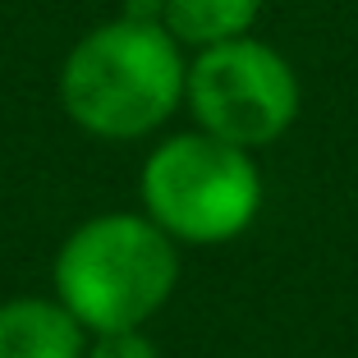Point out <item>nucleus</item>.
Returning <instances> with one entry per match:
<instances>
[{
	"label": "nucleus",
	"instance_id": "nucleus-6",
	"mask_svg": "<svg viewBox=\"0 0 358 358\" xmlns=\"http://www.w3.org/2000/svg\"><path fill=\"white\" fill-rule=\"evenodd\" d=\"M161 23L179 46L207 51V46L248 37L262 14V0H161Z\"/></svg>",
	"mask_w": 358,
	"mask_h": 358
},
{
	"label": "nucleus",
	"instance_id": "nucleus-3",
	"mask_svg": "<svg viewBox=\"0 0 358 358\" xmlns=\"http://www.w3.org/2000/svg\"><path fill=\"white\" fill-rule=\"evenodd\" d=\"M143 216L175 243L211 248L239 239L262 211V170L253 152L202 129L170 134L143 161L138 179Z\"/></svg>",
	"mask_w": 358,
	"mask_h": 358
},
{
	"label": "nucleus",
	"instance_id": "nucleus-2",
	"mask_svg": "<svg viewBox=\"0 0 358 358\" xmlns=\"http://www.w3.org/2000/svg\"><path fill=\"white\" fill-rule=\"evenodd\" d=\"M51 285L87 336L138 331L179 289V243L143 211H101L64 234Z\"/></svg>",
	"mask_w": 358,
	"mask_h": 358
},
{
	"label": "nucleus",
	"instance_id": "nucleus-7",
	"mask_svg": "<svg viewBox=\"0 0 358 358\" xmlns=\"http://www.w3.org/2000/svg\"><path fill=\"white\" fill-rule=\"evenodd\" d=\"M87 358H161L157 340L148 331H106V336L87 340Z\"/></svg>",
	"mask_w": 358,
	"mask_h": 358
},
{
	"label": "nucleus",
	"instance_id": "nucleus-1",
	"mask_svg": "<svg viewBox=\"0 0 358 358\" xmlns=\"http://www.w3.org/2000/svg\"><path fill=\"white\" fill-rule=\"evenodd\" d=\"M189 60L166 23L115 14L69 46L55 78L64 115L101 143H138L184 106Z\"/></svg>",
	"mask_w": 358,
	"mask_h": 358
},
{
	"label": "nucleus",
	"instance_id": "nucleus-4",
	"mask_svg": "<svg viewBox=\"0 0 358 358\" xmlns=\"http://www.w3.org/2000/svg\"><path fill=\"white\" fill-rule=\"evenodd\" d=\"M184 106L193 110L202 134L257 152L289 134L303 106V87L294 64L271 42H257L248 32L193 55L184 78Z\"/></svg>",
	"mask_w": 358,
	"mask_h": 358
},
{
	"label": "nucleus",
	"instance_id": "nucleus-5",
	"mask_svg": "<svg viewBox=\"0 0 358 358\" xmlns=\"http://www.w3.org/2000/svg\"><path fill=\"white\" fill-rule=\"evenodd\" d=\"M87 331L60 299L19 294L0 303V358H87Z\"/></svg>",
	"mask_w": 358,
	"mask_h": 358
}]
</instances>
